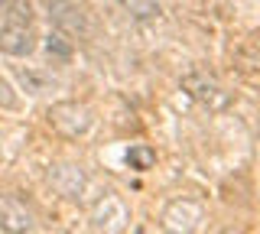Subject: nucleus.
Listing matches in <instances>:
<instances>
[{
	"label": "nucleus",
	"mask_w": 260,
	"mask_h": 234,
	"mask_svg": "<svg viewBox=\"0 0 260 234\" xmlns=\"http://www.w3.org/2000/svg\"><path fill=\"white\" fill-rule=\"evenodd\" d=\"M46 124L52 127L59 137L65 140H81V137L91 133L94 127V114L88 104H78V101H55L52 108L46 111Z\"/></svg>",
	"instance_id": "nucleus-1"
},
{
	"label": "nucleus",
	"mask_w": 260,
	"mask_h": 234,
	"mask_svg": "<svg viewBox=\"0 0 260 234\" xmlns=\"http://www.w3.org/2000/svg\"><path fill=\"white\" fill-rule=\"evenodd\" d=\"M202 221H205V208L192 195L169 198L159 212V228L166 234H195L202 228Z\"/></svg>",
	"instance_id": "nucleus-2"
},
{
	"label": "nucleus",
	"mask_w": 260,
	"mask_h": 234,
	"mask_svg": "<svg viewBox=\"0 0 260 234\" xmlns=\"http://www.w3.org/2000/svg\"><path fill=\"white\" fill-rule=\"evenodd\" d=\"M182 91L189 94L195 104H202L205 111H211V114H221L234 101L231 91H228L215 75H208V72H189V75H182Z\"/></svg>",
	"instance_id": "nucleus-3"
},
{
	"label": "nucleus",
	"mask_w": 260,
	"mask_h": 234,
	"mask_svg": "<svg viewBox=\"0 0 260 234\" xmlns=\"http://www.w3.org/2000/svg\"><path fill=\"white\" fill-rule=\"evenodd\" d=\"M91 224L101 234H124L130 224V208L124 205V198L117 192L104 189L101 195L91 202Z\"/></svg>",
	"instance_id": "nucleus-4"
},
{
	"label": "nucleus",
	"mask_w": 260,
	"mask_h": 234,
	"mask_svg": "<svg viewBox=\"0 0 260 234\" xmlns=\"http://www.w3.org/2000/svg\"><path fill=\"white\" fill-rule=\"evenodd\" d=\"M36 228V215L23 198L0 195V231L7 234H29Z\"/></svg>",
	"instance_id": "nucleus-5"
},
{
	"label": "nucleus",
	"mask_w": 260,
	"mask_h": 234,
	"mask_svg": "<svg viewBox=\"0 0 260 234\" xmlns=\"http://www.w3.org/2000/svg\"><path fill=\"white\" fill-rule=\"evenodd\" d=\"M49 20H52V26L65 36H85L88 33L85 10H81L78 4H72V0H52V4H49Z\"/></svg>",
	"instance_id": "nucleus-6"
},
{
	"label": "nucleus",
	"mask_w": 260,
	"mask_h": 234,
	"mask_svg": "<svg viewBox=\"0 0 260 234\" xmlns=\"http://www.w3.org/2000/svg\"><path fill=\"white\" fill-rule=\"evenodd\" d=\"M49 182H52V189L65 198H81L85 189H88V176L81 173V166H75V163L52 166L49 169Z\"/></svg>",
	"instance_id": "nucleus-7"
},
{
	"label": "nucleus",
	"mask_w": 260,
	"mask_h": 234,
	"mask_svg": "<svg viewBox=\"0 0 260 234\" xmlns=\"http://www.w3.org/2000/svg\"><path fill=\"white\" fill-rule=\"evenodd\" d=\"M32 49H36V36H32L29 26H23V23H7V26H0V52L23 59V55H29Z\"/></svg>",
	"instance_id": "nucleus-8"
},
{
	"label": "nucleus",
	"mask_w": 260,
	"mask_h": 234,
	"mask_svg": "<svg viewBox=\"0 0 260 234\" xmlns=\"http://www.w3.org/2000/svg\"><path fill=\"white\" fill-rule=\"evenodd\" d=\"M231 62L241 75H260V46L257 43H241L231 52Z\"/></svg>",
	"instance_id": "nucleus-9"
},
{
	"label": "nucleus",
	"mask_w": 260,
	"mask_h": 234,
	"mask_svg": "<svg viewBox=\"0 0 260 234\" xmlns=\"http://www.w3.org/2000/svg\"><path fill=\"white\" fill-rule=\"evenodd\" d=\"M127 163H130V169H137V173H146V169H153V163H156V153L146 147V143H134V147L127 150Z\"/></svg>",
	"instance_id": "nucleus-10"
},
{
	"label": "nucleus",
	"mask_w": 260,
	"mask_h": 234,
	"mask_svg": "<svg viewBox=\"0 0 260 234\" xmlns=\"http://www.w3.org/2000/svg\"><path fill=\"white\" fill-rule=\"evenodd\" d=\"M124 10L134 20H156L159 17V0H120Z\"/></svg>",
	"instance_id": "nucleus-11"
},
{
	"label": "nucleus",
	"mask_w": 260,
	"mask_h": 234,
	"mask_svg": "<svg viewBox=\"0 0 260 234\" xmlns=\"http://www.w3.org/2000/svg\"><path fill=\"white\" fill-rule=\"evenodd\" d=\"M16 78H20V85L26 88L29 94H43V91H49V78L43 75V72H36V69H16Z\"/></svg>",
	"instance_id": "nucleus-12"
},
{
	"label": "nucleus",
	"mask_w": 260,
	"mask_h": 234,
	"mask_svg": "<svg viewBox=\"0 0 260 234\" xmlns=\"http://www.w3.org/2000/svg\"><path fill=\"white\" fill-rule=\"evenodd\" d=\"M7 10V17H10V23H23V26H29L32 23V7L29 0H0Z\"/></svg>",
	"instance_id": "nucleus-13"
},
{
	"label": "nucleus",
	"mask_w": 260,
	"mask_h": 234,
	"mask_svg": "<svg viewBox=\"0 0 260 234\" xmlns=\"http://www.w3.org/2000/svg\"><path fill=\"white\" fill-rule=\"evenodd\" d=\"M46 49L52 52V55H59V59H72V52H75V46H72V39L65 36V33H49V39H46Z\"/></svg>",
	"instance_id": "nucleus-14"
},
{
	"label": "nucleus",
	"mask_w": 260,
	"mask_h": 234,
	"mask_svg": "<svg viewBox=\"0 0 260 234\" xmlns=\"http://www.w3.org/2000/svg\"><path fill=\"white\" fill-rule=\"evenodd\" d=\"M0 108H4V111H13L16 108V91H13V85L7 82L4 75H0Z\"/></svg>",
	"instance_id": "nucleus-15"
},
{
	"label": "nucleus",
	"mask_w": 260,
	"mask_h": 234,
	"mask_svg": "<svg viewBox=\"0 0 260 234\" xmlns=\"http://www.w3.org/2000/svg\"><path fill=\"white\" fill-rule=\"evenodd\" d=\"M218 234H247V231H244V228H221Z\"/></svg>",
	"instance_id": "nucleus-16"
}]
</instances>
